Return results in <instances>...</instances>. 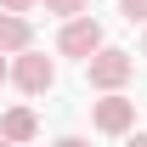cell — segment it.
<instances>
[{"mask_svg": "<svg viewBox=\"0 0 147 147\" xmlns=\"http://www.w3.org/2000/svg\"><path fill=\"white\" fill-rule=\"evenodd\" d=\"M130 74H136V57H130V51H113V45H102V51L85 62V79H91L96 91H119Z\"/></svg>", "mask_w": 147, "mask_h": 147, "instance_id": "1", "label": "cell"}, {"mask_svg": "<svg viewBox=\"0 0 147 147\" xmlns=\"http://www.w3.org/2000/svg\"><path fill=\"white\" fill-rule=\"evenodd\" d=\"M57 51H62V57H85V62H91V57L102 51V23H96V17H74L68 28L57 34Z\"/></svg>", "mask_w": 147, "mask_h": 147, "instance_id": "2", "label": "cell"}, {"mask_svg": "<svg viewBox=\"0 0 147 147\" xmlns=\"http://www.w3.org/2000/svg\"><path fill=\"white\" fill-rule=\"evenodd\" d=\"M11 79H17L28 96H40V91H51V79H57V68H51V57H34V51H23L17 62H11Z\"/></svg>", "mask_w": 147, "mask_h": 147, "instance_id": "3", "label": "cell"}, {"mask_svg": "<svg viewBox=\"0 0 147 147\" xmlns=\"http://www.w3.org/2000/svg\"><path fill=\"white\" fill-rule=\"evenodd\" d=\"M136 125V102H130V96H102V102H96V130H102V136H125V130Z\"/></svg>", "mask_w": 147, "mask_h": 147, "instance_id": "4", "label": "cell"}, {"mask_svg": "<svg viewBox=\"0 0 147 147\" xmlns=\"http://www.w3.org/2000/svg\"><path fill=\"white\" fill-rule=\"evenodd\" d=\"M28 40H34L28 17H17V11H0V51H28Z\"/></svg>", "mask_w": 147, "mask_h": 147, "instance_id": "5", "label": "cell"}, {"mask_svg": "<svg viewBox=\"0 0 147 147\" xmlns=\"http://www.w3.org/2000/svg\"><path fill=\"white\" fill-rule=\"evenodd\" d=\"M34 130H40V125H34V113H28V108H11L6 119H0V136H6L11 147H17V142H28Z\"/></svg>", "mask_w": 147, "mask_h": 147, "instance_id": "6", "label": "cell"}, {"mask_svg": "<svg viewBox=\"0 0 147 147\" xmlns=\"http://www.w3.org/2000/svg\"><path fill=\"white\" fill-rule=\"evenodd\" d=\"M40 6H45L51 17H79V11H85L91 0H40Z\"/></svg>", "mask_w": 147, "mask_h": 147, "instance_id": "7", "label": "cell"}, {"mask_svg": "<svg viewBox=\"0 0 147 147\" xmlns=\"http://www.w3.org/2000/svg\"><path fill=\"white\" fill-rule=\"evenodd\" d=\"M119 11H125L130 23H147V0H119Z\"/></svg>", "mask_w": 147, "mask_h": 147, "instance_id": "8", "label": "cell"}, {"mask_svg": "<svg viewBox=\"0 0 147 147\" xmlns=\"http://www.w3.org/2000/svg\"><path fill=\"white\" fill-rule=\"evenodd\" d=\"M34 6H40V0H0V11H17V17H23V11H34Z\"/></svg>", "mask_w": 147, "mask_h": 147, "instance_id": "9", "label": "cell"}, {"mask_svg": "<svg viewBox=\"0 0 147 147\" xmlns=\"http://www.w3.org/2000/svg\"><path fill=\"white\" fill-rule=\"evenodd\" d=\"M57 147H91V142H79V136H62V142H57Z\"/></svg>", "mask_w": 147, "mask_h": 147, "instance_id": "10", "label": "cell"}, {"mask_svg": "<svg viewBox=\"0 0 147 147\" xmlns=\"http://www.w3.org/2000/svg\"><path fill=\"white\" fill-rule=\"evenodd\" d=\"M6 79H11V68H6V57H0V85H6Z\"/></svg>", "mask_w": 147, "mask_h": 147, "instance_id": "11", "label": "cell"}, {"mask_svg": "<svg viewBox=\"0 0 147 147\" xmlns=\"http://www.w3.org/2000/svg\"><path fill=\"white\" fill-rule=\"evenodd\" d=\"M130 147H147V136H130Z\"/></svg>", "mask_w": 147, "mask_h": 147, "instance_id": "12", "label": "cell"}, {"mask_svg": "<svg viewBox=\"0 0 147 147\" xmlns=\"http://www.w3.org/2000/svg\"><path fill=\"white\" fill-rule=\"evenodd\" d=\"M0 147H11V142H6V136H0Z\"/></svg>", "mask_w": 147, "mask_h": 147, "instance_id": "13", "label": "cell"}, {"mask_svg": "<svg viewBox=\"0 0 147 147\" xmlns=\"http://www.w3.org/2000/svg\"><path fill=\"white\" fill-rule=\"evenodd\" d=\"M142 57H147V40H142Z\"/></svg>", "mask_w": 147, "mask_h": 147, "instance_id": "14", "label": "cell"}]
</instances>
